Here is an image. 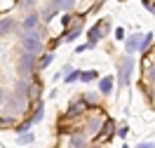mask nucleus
<instances>
[{
	"label": "nucleus",
	"instance_id": "f257e3e1",
	"mask_svg": "<svg viewBox=\"0 0 155 148\" xmlns=\"http://www.w3.org/2000/svg\"><path fill=\"white\" fill-rule=\"evenodd\" d=\"M42 31H31V33H24L21 35V47L26 49L28 54H40L42 49H45V42H42Z\"/></svg>",
	"mask_w": 155,
	"mask_h": 148
},
{
	"label": "nucleus",
	"instance_id": "f03ea898",
	"mask_svg": "<svg viewBox=\"0 0 155 148\" xmlns=\"http://www.w3.org/2000/svg\"><path fill=\"white\" fill-rule=\"evenodd\" d=\"M35 64H38V61H35V54H28V52L21 54V59H19V73L24 75V78L31 75V71L35 68Z\"/></svg>",
	"mask_w": 155,
	"mask_h": 148
},
{
	"label": "nucleus",
	"instance_id": "7ed1b4c3",
	"mask_svg": "<svg viewBox=\"0 0 155 148\" xmlns=\"http://www.w3.org/2000/svg\"><path fill=\"white\" fill-rule=\"evenodd\" d=\"M108 31V21H101L99 26H94V28H89V45H94V42H99V40L104 38V33Z\"/></svg>",
	"mask_w": 155,
	"mask_h": 148
},
{
	"label": "nucleus",
	"instance_id": "20e7f679",
	"mask_svg": "<svg viewBox=\"0 0 155 148\" xmlns=\"http://www.w3.org/2000/svg\"><path fill=\"white\" fill-rule=\"evenodd\" d=\"M132 68H134V59L127 57V59L122 61V71H120V85H127V82H129V73H132Z\"/></svg>",
	"mask_w": 155,
	"mask_h": 148
},
{
	"label": "nucleus",
	"instance_id": "39448f33",
	"mask_svg": "<svg viewBox=\"0 0 155 148\" xmlns=\"http://www.w3.org/2000/svg\"><path fill=\"white\" fill-rule=\"evenodd\" d=\"M38 24H40V17H38V14H28L26 19L21 21V31H24V33H31V31H38Z\"/></svg>",
	"mask_w": 155,
	"mask_h": 148
},
{
	"label": "nucleus",
	"instance_id": "423d86ee",
	"mask_svg": "<svg viewBox=\"0 0 155 148\" xmlns=\"http://www.w3.org/2000/svg\"><path fill=\"white\" fill-rule=\"evenodd\" d=\"M80 33H82V21L78 19L75 24H73V26H71V28L66 31V35H64V40H66V42H71V40H75L78 35H80Z\"/></svg>",
	"mask_w": 155,
	"mask_h": 148
},
{
	"label": "nucleus",
	"instance_id": "0eeeda50",
	"mask_svg": "<svg viewBox=\"0 0 155 148\" xmlns=\"http://www.w3.org/2000/svg\"><path fill=\"white\" fill-rule=\"evenodd\" d=\"M141 42H143V38H141V35H132V38L127 40V52H129V54H132V52H139V49H141Z\"/></svg>",
	"mask_w": 155,
	"mask_h": 148
},
{
	"label": "nucleus",
	"instance_id": "6e6552de",
	"mask_svg": "<svg viewBox=\"0 0 155 148\" xmlns=\"http://www.w3.org/2000/svg\"><path fill=\"white\" fill-rule=\"evenodd\" d=\"M99 92H101V94H110V92H113V78H101Z\"/></svg>",
	"mask_w": 155,
	"mask_h": 148
},
{
	"label": "nucleus",
	"instance_id": "1a4fd4ad",
	"mask_svg": "<svg viewBox=\"0 0 155 148\" xmlns=\"http://www.w3.org/2000/svg\"><path fill=\"white\" fill-rule=\"evenodd\" d=\"M52 2L57 10H73V5H75V0H52Z\"/></svg>",
	"mask_w": 155,
	"mask_h": 148
},
{
	"label": "nucleus",
	"instance_id": "9d476101",
	"mask_svg": "<svg viewBox=\"0 0 155 148\" xmlns=\"http://www.w3.org/2000/svg\"><path fill=\"white\" fill-rule=\"evenodd\" d=\"M85 110V101H78V104H73L71 106V110H68V118H75V115H80Z\"/></svg>",
	"mask_w": 155,
	"mask_h": 148
},
{
	"label": "nucleus",
	"instance_id": "9b49d317",
	"mask_svg": "<svg viewBox=\"0 0 155 148\" xmlns=\"http://www.w3.org/2000/svg\"><path fill=\"white\" fill-rule=\"evenodd\" d=\"M12 28H14V21L12 19H2L0 21V35H7Z\"/></svg>",
	"mask_w": 155,
	"mask_h": 148
},
{
	"label": "nucleus",
	"instance_id": "f8f14e48",
	"mask_svg": "<svg viewBox=\"0 0 155 148\" xmlns=\"http://www.w3.org/2000/svg\"><path fill=\"white\" fill-rule=\"evenodd\" d=\"M113 127H115V125H113V122L108 120L106 125H104V132H99V139H101V141H104V139H108L110 134H113Z\"/></svg>",
	"mask_w": 155,
	"mask_h": 148
},
{
	"label": "nucleus",
	"instance_id": "ddd939ff",
	"mask_svg": "<svg viewBox=\"0 0 155 148\" xmlns=\"http://www.w3.org/2000/svg\"><path fill=\"white\" fill-rule=\"evenodd\" d=\"M57 7H54V2H52V5H47V7H45V12H42V19L45 21H52V17H54V14H57Z\"/></svg>",
	"mask_w": 155,
	"mask_h": 148
},
{
	"label": "nucleus",
	"instance_id": "4468645a",
	"mask_svg": "<svg viewBox=\"0 0 155 148\" xmlns=\"http://www.w3.org/2000/svg\"><path fill=\"white\" fill-rule=\"evenodd\" d=\"M42 115H45V106H42V101H40L38 108H35V113H33V118H31V122H38V120H42Z\"/></svg>",
	"mask_w": 155,
	"mask_h": 148
},
{
	"label": "nucleus",
	"instance_id": "2eb2a0df",
	"mask_svg": "<svg viewBox=\"0 0 155 148\" xmlns=\"http://www.w3.org/2000/svg\"><path fill=\"white\" fill-rule=\"evenodd\" d=\"M71 146H73V148H85V136L73 134V136H71Z\"/></svg>",
	"mask_w": 155,
	"mask_h": 148
},
{
	"label": "nucleus",
	"instance_id": "dca6fc26",
	"mask_svg": "<svg viewBox=\"0 0 155 148\" xmlns=\"http://www.w3.org/2000/svg\"><path fill=\"white\" fill-rule=\"evenodd\" d=\"M99 127H101V122H99V120H89L87 132H89V134H97V136H99Z\"/></svg>",
	"mask_w": 155,
	"mask_h": 148
},
{
	"label": "nucleus",
	"instance_id": "f3484780",
	"mask_svg": "<svg viewBox=\"0 0 155 148\" xmlns=\"http://www.w3.org/2000/svg\"><path fill=\"white\" fill-rule=\"evenodd\" d=\"M97 75H99L97 71H82V78H80V80H82V82H92Z\"/></svg>",
	"mask_w": 155,
	"mask_h": 148
},
{
	"label": "nucleus",
	"instance_id": "a211bd4d",
	"mask_svg": "<svg viewBox=\"0 0 155 148\" xmlns=\"http://www.w3.org/2000/svg\"><path fill=\"white\" fill-rule=\"evenodd\" d=\"M17 141H19V143H31V141H33V134H31V132H24V134L17 136Z\"/></svg>",
	"mask_w": 155,
	"mask_h": 148
},
{
	"label": "nucleus",
	"instance_id": "6ab92c4d",
	"mask_svg": "<svg viewBox=\"0 0 155 148\" xmlns=\"http://www.w3.org/2000/svg\"><path fill=\"white\" fill-rule=\"evenodd\" d=\"M78 78H82V71H71L66 75V82H73V80H78Z\"/></svg>",
	"mask_w": 155,
	"mask_h": 148
},
{
	"label": "nucleus",
	"instance_id": "aec40b11",
	"mask_svg": "<svg viewBox=\"0 0 155 148\" xmlns=\"http://www.w3.org/2000/svg\"><path fill=\"white\" fill-rule=\"evenodd\" d=\"M52 59H54V54H45V57L40 59V68H45V66H49V64H52Z\"/></svg>",
	"mask_w": 155,
	"mask_h": 148
},
{
	"label": "nucleus",
	"instance_id": "412c9836",
	"mask_svg": "<svg viewBox=\"0 0 155 148\" xmlns=\"http://www.w3.org/2000/svg\"><path fill=\"white\" fill-rule=\"evenodd\" d=\"M150 40H153V33H146V35H143V42H141V49L148 47V42H150Z\"/></svg>",
	"mask_w": 155,
	"mask_h": 148
},
{
	"label": "nucleus",
	"instance_id": "4be33fe9",
	"mask_svg": "<svg viewBox=\"0 0 155 148\" xmlns=\"http://www.w3.org/2000/svg\"><path fill=\"white\" fill-rule=\"evenodd\" d=\"M5 101H7V92L0 87V108H2V104H5Z\"/></svg>",
	"mask_w": 155,
	"mask_h": 148
},
{
	"label": "nucleus",
	"instance_id": "5701e85b",
	"mask_svg": "<svg viewBox=\"0 0 155 148\" xmlns=\"http://www.w3.org/2000/svg\"><path fill=\"white\" fill-rule=\"evenodd\" d=\"M115 38H117V40L125 38V28H120V26H117V28H115Z\"/></svg>",
	"mask_w": 155,
	"mask_h": 148
},
{
	"label": "nucleus",
	"instance_id": "b1692460",
	"mask_svg": "<svg viewBox=\"0 0 155 148\" xmlns=\"http://www.w3.org/2000/svg\"><path fill=\"white\" fill-rule=\"evenodd\" d=\"M134 148H155V143H150V141H143V143H139V146Z\"/></svg>",
	"mask_w": 155,
	"mask_h": 148
},
{
	"label": "nucleus",
	"instance_id": "393cba45",
	"mask_svg": "<svg viewBox=\"0 0 155 148\" xmlns=\"http://www.w3.org/2000/svg\"><path fill=\"white\" fill-rule=\"evenodd\" d=\"M19 5H21V7H31V5H35V0H21Z\"/></svg>",
	"mask_w": 155,
	"mask_h": 148
},
{
	"label": "nucleus",
	"instance_id": "a878e982",
	"mask_svg": "<svg viewBox=\"0 0 155 148\" xmlns=\"http://www.w3.org/2000/svg\"><path fill=\"white\" fill-rule=\"evenodd\" d=\"M148 80H150V82H153V85H155V66H153V68H150V71H148Z\"/></svg>",
	"mask_w": 155,
	"mask_h": 148
},
{
	"label": "nucleus",
	"instance_id": "bb28decb",
	"mask_svg": "<svg viewBox=\"0 0 155 148\" xmlns=\"http://www.w3.org/2000/svg\"><path fill=\"white\" fill-rule=\"evenodd\" d=\"M146 10L150 12V14H155V5H150V2H146Z\"/></svg>",
	"mask_w": 155,
	"mask_h": 148
},
{
	"label": "nucleus",
	"instance_id": "cd10ccee",
	"mask_svg": "<svg viewBox=\"0 0 155 148\" xmlns=\"http://www.w3.org/2000/svg\"><path fill=\"white\" fill-rule=\"evenodd\" d=\"M7 122H10V120H5V118H0V125H7Z\"/></svg>",
	"mask_w": 155,
	"mask_h": 148
},
{
	"label": "nucleus",
	"instance_id": "c85d7f7f",
	"mask_svg": "<svg viewBox=\"0 0 155 148\" xmlns=\"http://www.w3.org/2000/svg\"><path fill=\"white\" fill-rule=\"evenodd\" d=\"M153 97H155V89H153Z\"/></svg>",
	"mask_w": 155,
	"mask_h": 148
}]
</instances>
